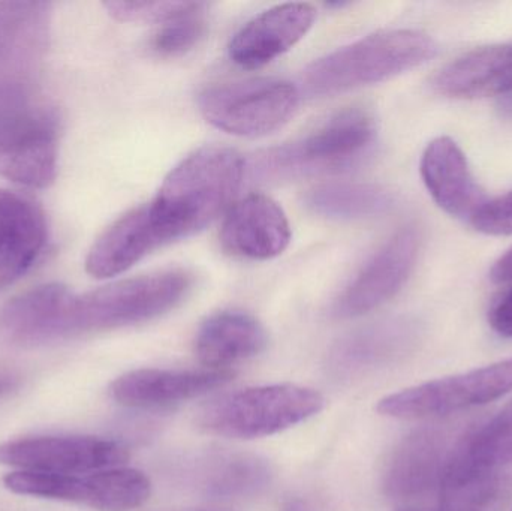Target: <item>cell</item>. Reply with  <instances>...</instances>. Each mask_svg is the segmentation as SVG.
<instances>
[{
	"label": "cell",
	"instance_id": "cell-11",
	"mask_svg": "<svg viewBox=\"0 0 512 511\" xmlns=\"http://www.w3.org/2000/svg\"><path fill=\"white\" fill-rule=\"evenodd\" d=\"M457 438L454 440L447 429L436 426L418 429L403 438L385 467L387 497L415 503L429 495H438Z\"/></svg>",
	"mask_w": 512,
	"mask_h": 511
},
{
	"label": "cell",
	"instance_id": "cell-4",
	"mask_svg": "<svg viewBox=\"0 0 512 511\" xmlns=\"http://www.w3.org/2000/svg\"><path fill=\"white\" fill-rule=\"evenodd\" d=\"M59 122L23 83L0 84V176L29 188L56 180Z\"/></svg>",
	"mask_w": 512,
	"mask_h": 511
},
{
	"label": "cell",
	"instance_id": "cell-16",
	"mask_svg": "<svg viewBox=\"0 0 512 511\" xmlns=\"http://www.w3.org/2000/svg\"><path fill=\"white\" fill-rule=\"evenodd\" d=\"M230 371H171L138 369L114 380L110 393L114 401L129 408L153 410L171 407L207 395L230 383Z\"/></svg>",
	"mask_w": 512,
	"mask_h": 511
},
{
	"label": "cell",
	"instance_id": "cell-31",
	"mask_svg": "<svg viewBox=\"0 0 512 511\" xmlns=\"http://www.w3.org/2000/svg\"><path fill=\"white\" fill-rule=\"evenodd\" d=\"M489 321L498 335L512 338V287L492 306Z\"/></svg>",
	"mask_w": 512,
	"mask_h": 511
},
{
	"label": "cell",
	"instance_id": "cell-36",
	"mask_svg": "<svg viewBox=\"0 0 512 511\" xmlns=\"http://www.w3.org/2000/svg\"><path fill=\"white\" fill-rule=\"evenodd\" d=\"M183 511H230V510H221V509H195V510H183Z\"/></svg>",
	"mask_w": 512,
	"mask_h": 511
},
{
	"label": "cell",
	"instance_id": "cell-19",
	"mask_svg": "<svg viewBox=\"0 0 512 511\" xmlns=\"http://www.w3.org/2000/svg\"><path fill=\"white\" fill-rule=\"evenodd\" d=\"M164 237L153 222L149 204L117 219L93 243L86 270L93 278H113L131 269L153 249L164 245Z\"/></svg>",
	"mask_w": 512,
	"mask_h": 511
},
{
	"label": "cell",
	"instance_id": "cell-23",
	"mask_svg": "<svg viewBox=\"0 0 512 511\" xmlns=\"http://www.w3.org/2000/svg\"><path fill=\"white\" fill-rule=\"evenodd\" d=\"M48 15V3L0 2V84L21 83L44 48Z\"/></svg>",
	"mask_w": 512,
	"mask_h": 511
},
{
	"label": "cell",
	"instance_id": "cell-3",
	"mask_svg": "<svg viewBox=\"0 0 512 511\" xmlns=\"http://www.w3.org/2000/svg\"><path fill=\"white\" fill-rule=\"evenodd\" d=\"M191 287L183 272H162L125 279L89 293H69L63 306L62 336L134 326L173 309Z\"/></svg>",
	"mask_w": 512,
	"mask_h": 511
},
{
	"label": "cell",
	"instance_id": "cell-9",
	"mask_svg": "<svg viewBox=\"0 0 512 511\" xmlns=\"http://www.w3.org/2000/svg\"><path fill=\"white\" fill-rule=\"evenodd\" d=\"M512 392V357L465 374L451 375L385 396L381 416L430 420L498 401Z\"/></svg>",
	"mask_w": 512,
	"mask_h": 511
},
{
	"label": "cell",
	"instance_id": "cell-13",
	"mask_svg": "<svg viewBox=\"0 0 512 511\" xmlns=\"http://www.w3.org/2000/svg\"><path fill=\"white\" fill-rule=\"evenodd\" d=\"M221 242L234 257L271 260L283 254L291 243V225L276 201L252 194L228 210Z\"/></svg>",
	"mask_w": 512,
	"mask_h": 511
},
{
	"label": "cell",
	"instance_id": "cell-25",
	"mask_svg": "<svg viewBox=\"0 0 512 511\" xmlns=\"http://www.w3.org/2000/svg\"><path fill=\"white\" fill-rule=\"evenodd\" d=\"M512 494V471L478 470L448 462L438 491L439 511H502Z\"/></svg>",
	"mask_w": 512,
	"mask_h": 511
},
{
	"label": "cell",
	"instance_id": "cell-26",
	"mask_svg": "<svg viewBox=\"0 0 512 511\" xmlns=\"http://www.w3.org/2000/svg\"><path fill=\"white\" fill-rule=\"evenodd\" d=\"M396 200L387 189L370 183H325L310 189L304 204L310 212L334 221H360L390 212Z\"/></svg>",
	"mask_w": 512,
	"mask_h": 511
},
{
	"label": "cell",
	"instance_id": "cell-33",
	"mask_svg": "<svg viewBox=\"0 0 512 511\" xmlns=\"http://www.w3.org/2000/svg\"><path fill=\"white\" fill-rule=\"evenodd\" d=\"M21 386V377L15 372H0V399L17 392Z\"/></svg>",
	"mask_w": 512,
	"mask_h": 511
},
{
	"label": "cell",
	"instance_id": "cell-5",
	"mask_svg": "<svg viewBox=\"0 0 512 511\" xmlns=\"http://www.w3.org/2000/svg\"><path fill=\"white\" fill-rule=\"evenodd\" d=\"M324 404L321 393L298 384L251 387L207 405L198 423L219 437L256 440L312 419Z\"/></svg>",
	"mask_w": 512,
	"mask_h": 511
},
{
	"label": "cell",
	"instance_id": "cell-22",
	"mask_svg": "<svg viewBox=\"0 0 512 511\" xmlns=\"http://www.w3.org/2000/svg\"><path fill=\"white\" fill-rule=\"evenodd\" d=\"M264 326L252 315L224 311L204 321L195 339V353L203 365L215 371L258 356L267 347Z\"/></svg>",
	"mask_w": 512,
	"mask_h": 511
},
{
	"label": "cell",
	"instance_id": "cell-15",
	"mask_svg": "<svg viewBox=\"0 0 512 511\" xmlns=\"http://www.w3.org/2000/svg\"><path fill=\"white\" fill-rule=\"evenodd\" d=\"M421 177L435 203L454 218L472 222L489 201L453 138L430 141L421 158Z\"/></svg>",
	"mask_w": 512,
	"mask_h": 511
},
{
	"label": "cell",
	"instance_id": "cell-24",
	"mask_svg": "<svg viewBox=\"0 0 512 511\" xmlns=\"http://www.w3.org/2000/svg\"><path fill=\"white\" fill-rule=\"evenodd\" d=\"M192 485L213 498H246L258 495L271 482L267 461L248 453H212L191 470Z\"/></svg>",
	"mask_w": 512,
	"mask_h": 511
},
{
	"label": "cell",
	"instance_id": "cell-10",
	"mask_svg": "<svg viewBox=\"0 0 512 511\" xmlns=\"http://www.w3.org/2000/svg\"><path fill=\"white\" fill-rule=\"evenodd\" d=\"M129 450L99 437H36L0 444V465L45 474H87L123 467Z\"/></svg>",
	"mask_w": 512,
	"mask_h": 511
},
{
	"label": "cell",
	"instance_id": "cell-27",
	"mask_svg": "<svg viewBox=\"0 0 512 511\" xmlns=\"http://www.w3.org/2000/svg\"><path fill=\"white\" fill-rule=\"evenodd\" d=\"M450 461L478 470L512 471V401L459 435Z\"/></svg>",
	"mask_w": 512,
	"mask_h": 511
},
{
	"label": "cell",
	"instance_id": "cell-1",
	"mask_svg": "<svg viewBox=\"0 0 512 511\" xmlns=\"http://www.w3.org/2000/svg\"><path fill=\"white\" fill-rule=\"evenodd\" d=\"M243 176L245 161L230 147H201L183 159L149 204L165 242L191 236L212 224L236 197Z\"/></svg>",
	"mask_w": 512,
	"mask_h": 511
},
{
	"label": "cell",
	"instance_id": "cell-18",
	"mask_svg": "<svg viewBox=\"0 0 512 511\" xmlns=\"http://www.w3.org/2000/svg\"><path fill=\"white\" fill-rule=\"evenodd\" d=\"M45 242L47 222L41 207L24 195L0 189V291L26 275Z\"/></svg>",
	"mask_w": 512,
	"mask_h": 511
},
{
	"label": "cell",
	"instance_id": "cell-21",
	"mask_svg": "<svg viewBox=\"0 0 512 511\" xmlns=\"http://www.w3.org/2000/svg\"><path fill=\"white\" fill-rule=\"evenodd\" d=\"M66 285H39L0 309V342L12 347H41L59 342V312Z\"/></svg>",
	"mask_w": 512,
	"mask_h": 511
},
{
	"label": "cell",
	"instance_id": "cell-12",
	"mask_svg": "<svg viewBox=\"0 0 512 511\" xmlns=\"http://www.w3.org/2000/svg\"><path fill=\"white\" fill-rule=\"evenodd\" d=\"M418 248L420 237L415 228L397 231L346 287L334 306V315L361 317L393 299L414 269Z\"/></svg>",
	"mask_w": 512,
	"mask_h": 511
},
{
	"label": "cell",
	"instance_id": "cell-20",
	"mask_svg": "<svg viewBox=\"0 0 512 511\" xmlns=\"http://www.w3.org/2000/svg\"><path fill=\"white\" fill-rule=\"evenodd\" d=\"M433 87L448 98L507 95L512 92V42L463 54L435 75Z\"/></svg>",
	"mask_w": 512,
	"mask_h": 511
},
{
	"label": "cell",
	"instance_id": "cell-8",
	"mask_svg": "<svg viewBox=\"0 0 512 511\" xmlns=\"http://www.w3.org/2000/svg\"><path fill=\"white\" fill-rule=\"evenodd\" d=\"M12 494L81 504L99 511H131L149 501L152 483L143 471L117 467L87 474L14 471L3 477Z\"/></svg>",
	"mask_w": 512,
	"mask_h": 511
},
{
	"label": "cell",
	"instance_id": "cell-32",
	"mask_svg": "<svg viewBox=\"0 0 512 511\" xmlns=\"http://www.w3.org/2000/svg\"><path fill=\"white\" fill-rule=\"evenodd\" d=\"M490 279L495 284L512 282V246L496 261L495 266L492 267V272H490Z\"/></svg>",
	"mask_w": 512,
	"mask_h": 511
},
{
	"label": "cell",
	"instance_id": "cell-30",
	"mask_svg": "<svg viewBox=\"0 0 512 511\" xmlns=\"http://www.w3.org/2000/svg\"><path fill=\"white\" fill-rule=\"evenodd\" d=\"M472 225L489 236L512 234V191L502 197L489 200L472 219Z\"/></svg>",
	"mask_w": 512,
	"mask_h": 511
},
{
	"label": "cell",
	"instance_id": "cell-29",
	"mask_svg": "<svg viewBox=\"0 0 512 511\" xmlns=\"http://www.w3.org/2000/svg\"><path fill=\"white\" fill-rule=\"evenodd\" d=\"M198 2H105L111 17L123 23H168L194 11Z\"/></svg>",
	"mask_w": 512,
	"mask_h": 511
},
{
	"label": "cell",
	"instance_id": "cell-34",
	"mask_svg": "<svg viewBox=\"0 0 512 511\" xmlns=\"http://www.w3.org/2000/svg\"><path fill=\"white\" fill-rule=\"evenodd\" d=\"M499 107H501L502 114H504L505 117H512V92L502 96Z\"/></svg>",
	"mask_w": 512,
	"mask_h": 511
},
{
	"label": "cell",
	"instance_id": "cell-14",
	"mask_svg": "<svg viewBox=\"0 0 512 511\" xmlns=\"http://www.w3.org/2000/svg\"><path fill=\"white\" fill-rule=\"evenodd\" d=\"M316 9L309 3H283L252 18L230 42V57L246 69L268 65L312 29Z\"/></svg>",
	"mask_w": 512,
	"mask_h": 511
},
{
	"label": "cell",
	"instance_id": "cell-7",
	"mask_svg": "<svg viewBox=\"0 0 512 511\" xmlns=\"http://www.w3.org/2000/svg\"><path fill=\"white\" fill-rule=\"evenodd\" d=\"M300 92L276 78H254L207 87L198 99L204 119L228 134L262 137L285 125L297 110Z\"/></svg>",
	"mask_w": 512,
	"mask_h": 511
},
{
	"label": "cell",
	"instance_id": "cell-35",
	"mask_svg": "<svg viewBox=\"0 0 512 511\" xmlns=\"http://www.w3.org/2000/svg\"><path fill=\"white\" fill-rule=\"evenodd\" d=\"M399 511H439L438 507L408 506Z\"/></svg>",
	"mask_w": 512,
	"mask_h": 511
},
{
	"label": "cell",
	"instance_id": "cell-2",
	"mask_svg": "<svg viewBox=\"0 0 512 511\" xmlns=\"http://www.w3.org/2000/svg\"><path fill=\"white\" fill-rule=\"evenodd\" d=\"M436 53L438 45L421 30H381L313 62L304 71V86L310 95H337L390 80Z\"/></svg>",
	"mask_w": 512,
	"mask_h": 511
},
{
	"label": "cell",
	"instance_id": "cell-6",
	"mask_svg": "<svg viewBox=\"0 0 512 511\" xmlns=\"http://www.w3.org/2000/svg\"><path fill=\"white\" fill-rule=\"evenodd\" d=\"M375 141L376 125L369 111L349 108L312 134L259 155L255 171L262 179H285L349 170L367 158Z\"/></svg>",
	"mask_w": 512,
	"mask_h": 511
},
{
	"label": "cell",
	"instance_id": "cell-17",
	"mask_svg": "<svg viewBox=\"0 0 512 511\" xmlns=\"http://www.w3.org/2000/svg\"><path fill=\"white\" fill-rule=\"evenodd\" d=\"M417 338V326L405 318L369 324L334 345L328 357V368L340 378L367 374L405 356Z\"/></svg>",
	"mask_w": 512,
	"mask_h": 511
},
{
	"label": "cell",
	"instance_id": "cell-28",
	"mask_svg": "<svg viewBox=\"0 0 512 511\" xmlns=\"http://www.w3.org/2000/svg\"><path fill=\"white\" fill-rule=\"evenodd\" d=\"M206 5L201 3L194 11L174 18L162 26L153 38V50L161 56H180L194 48L206 32Z\"/></svg>",
	"mask_w": 512,
	"mask_h": 511
}]
</instances>
